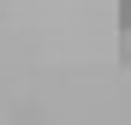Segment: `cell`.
I'll list each match as a JSON object with an SVG mask.
<instances>
[{
    "instance_id": "cell-1",
    "label": "cell",
    "mask_w": 131,
    "mask_h": 125,
    "mask_svg": "<svg viewBox=\"0 0 131 125\" xmlns=\"http://www.w3.org/2000/svg\"><path fill=\"white\" fill-rule=\"evenodd\" d=\"M119 30H131V0H119Z\"/></svg>"
}]
</instances>
